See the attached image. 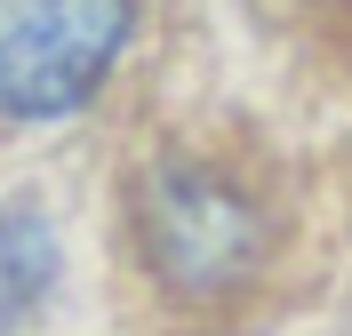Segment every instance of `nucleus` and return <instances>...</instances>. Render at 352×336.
<instances>
[{
    "label": "nucleus",
    "instance_id": "f03ea898",
    "mask_svg": "<svg viewBox=\"0 0 352 336\" xmlns=\"http://www.w3.org/2000/svg\"><path fill=\"white\" fill-rule=\"evenodd\" d=\"M144 240H153L160 280H176V289H224V280H241L248 256H256V216H248V201L224 192L217 177L176 168V177L153 184Z\"/></svg>",
    "mask_w": 352,
    "mask_h": 336
},
{
    "label": "nucleus",
    "instance_id": "f257e3e1",
    "mask_svg": "<svg viewBox=\"0 0 352 336\" xmlns=\"http://www.w3.org/2000/svg\"><path fill=\"white\" fill-rule=\"evenodd\" d=\"M136 0H0V112L56 120L88 104L129 41Z\"/></svg>",
    "mask_w": 352,
    "mask_h": 336
},
{
    "label": "nucleus",
    "instance_id": "7ed1b4c3",
    "mask_svg": "<svg viewBox=\"0 0 352 336\" xmlns=\"http://www.w3.org/2000/svg\"><path fill=\"white\" fill-rule=\"evenodd\" d=\"M48 289H56V240H48V224L24 216V208H0V336L41 313Z\"/></svg>",
    "mask_w": 352,
    "mask_h": 336
}]
</instances>
